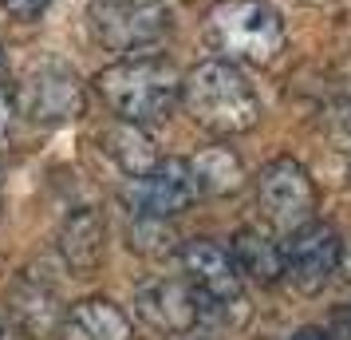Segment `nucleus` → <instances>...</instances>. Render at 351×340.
Here are the masks:
<instances>
[{
	"instance_id": "6e6552de",
	"label": "nucleus",
	"mask_w": 351,
	"mask_h": 340,
	"mask_svg": "<svg viewBox=\"0 0 351 340\" xmlns=\"http://www.w3.org/2000/svg\"><path fill=\"white\" fill-rule=\"evenodd\" d=\"M83 83L80 76L64 64H40L28 71V80L20 83V111L32 123H71L83 115Z\"/></svg>"
},
{
	"instance_id": "412c9836",
	"label": "nucleus",
	"mask_w": 351,
	"mask_h": 340,
	"mask_svg": "<svg viewBox=\"0 0 351 340\" xmlns=\"http://www.w3.org/2000/svg\"><path fill=\"white\" fill-rule=\"evenodd\" d=\"M343 328H348V337H351V313H348V317H343Z\"/></svg>"
},
{
	"instance_id": "ddd939ff",
	"label": "nucleus",
	"mask_w": 351,
	"mask_h": 340,
	"mask_svg": "<svg viewBox=\"0 0 351 340\" xmlns=\"http://www.w3.org/2000/svg\"><path fill=\"white\" fill-rule=\"evenodd\" d=\"M229 258L237 265V273L256 281V285L285 281V249L265 229H237V238L229 245Z\"/></svg>"
},
{
	"instance_id": "1a4fd4ad",
	"label": "nucleus",
	"mask_w": 351,
	"mask_h": 340,
	"mask_svg": "<svg viewBox=\"0 0 351 340\" xmlns=\"http://www.w3.org/2000/svg\"><path fill=\"white\" fill-rule=\"evenodd\" d=\"M285 249V277L296 285L300 293H319L335 273H339V253L343 242L332 226L324 222H308V226L292 229Z\"/></svg>"
},
{
	"instance_id": "f257e3e1",
	"label": "nucleus",
	"mask_w": 351,
	"mask_h": 340,
	"mask_svg": "<svg viewBox=\"0 0 351 340\" xmlns=\"http://www.w3.org/2000/svg\"><path fill=\"white\" fill-rule=\"evenodd\" d=\"M178 103L190 111V119L209 135H245L261 123V95L229 60H202L182 76Z\"/></svg>"
},
{
	"instance_id": "4468645a",
	"label": "nucleus",
	"mask_w": 351,
	"mask_h": 340,
	"mask_svg": "<svg viewBox=\"0 0 351 340\" xmlns=\"http://www.w3.org/2000/svg\"><path fill=\"white\" fill-rule=\"evenodd\" d=\"M64 340H134V324L107 297H87L67 313Z\"/></svg>"
},
{
	"instance_id": "423d86ee",
	"label": "nucleus",
	"mask_w": 351,
	"mask_h": 340,
	"mask_svg": "<svg viewBox=\"0 0 351 340\" xmlns=\"http://www.w3.org/2000/svg\"><path fill=\"white\" fill-rule=\"evenodd\" d=\"M91 24H95V36L107 48L134 56L138 48L170 32V12L158 0H95Z\"/></svg>"
},
{
	"instance_id": "6ab92c4d",
	"label": "nucleus",
	"mask_w": 351,
	"mask_h": 340,
	"mask_svg": "<svg viewBox=\"0 0 351 340\" xmlns=\"http://www.w3.org/2000/svg\"><path fill=\"white\" fill-rule=\"evenodd\" d=\"M0 340H28V332L16 324H0Z\"/></svg>"
},
{
	"instance_id": "7ed1b4c3",
	"label": "nucleus",
	"mask_w": 351,
	"mask_h": 340,
	"mask_svg": "<svg viewBox=\"0 0 351 340\" xmlns=\"http://www.w3.org/2000/svg\"><path fill=\"white\" fill-rule=\"evenodd\" d=\"M209 44L229 64H272L285 48V20L265 0H221L209 8Z\"/></svg>"
},
{
	"instance_id": "0eeeda50",
	"label": "nucleus",
	"mask_w": 351,
	"mask_h": 340,
	"mask_svg": "<svg viewBox=\"0 0 351 340\" xmlns=\"http://www.w3.org/2000/svg\"><path fill=\"white\" fill-rule=\"evenodd\" d=\"M119 198L134 218L166 222V218H178L197 194H193L190 174H186V159H158L146 174H134V179L123 182Z\"/></svg>"
},
{
	"instance_id": "9d476101",
	"label": "nucleus",
	"mask_w": 351,
	"mask_h": 340,
	"mask_svg": "<svg viewBox=\"0 0 351 340\" xmlns=\"http://www.w3.org/2000/svg\"><path fill=\"white\" fill-rule=\"evenodd\" d=\"M134 313L158 332H190L197 328V301H193L190 281L162 277L134 293Z\"/></svg>"
},
{
	"instance_id": "20e7f679",
	"label": "nucleus",
	"mask_w": 351,
	"mask_h": 340,
	"mask_svg": "<svg viewBox=\"0 0 351 340\" xmlns=\"http://www.w3.org/2000/svg\"><path fill=\"white\" fill-rule=\"evenodd\" d=\"M182 269L190 277L193 301H197V324L217 321L233 324L229 313L245 308V289H241V273L229 249H221L217 242H186L182 245Z\"/></svg>"
},
{
	"instance_id": "4be33fe9",
	"label": "nucleus",
	"mask_w": 351,
	"mask_h": 340,
	"mask_svg": "<svg viewBox=\"0 0 351 340\" xmlns=\"http://www.w3.org/2000/svg\"><path fill=\"white\" fill-rule=\"evenodd\" d=\"M0 71H4V52H0Z\"/></svg>"
},
{
	"instance_id": "dca6fc26",
	"label": "nucleus",
	"mask_w": 351,
	"mask_h": 340,
	"mask_svg": "<svg viewBox=\"0 0 351 340\" xmlns=\"http://www.w3.org/2000/svg\"><path fill=\"white\" fill-rule=\"evenodd\" d=\"M48 4H51V0H0V8H8V12L20 16V20H36Z\"/></svg>"
},
{
	"instance_id": "39448f33",
	"label": "nucleus",
	"mask_w": 351,
	"mask_h": 340,
	"mask_svg": "<svg viewBox=\"0 0 351 340\" xmlns=\"http://www.w3.org/2000/svg\"><path fill=\"white\" fill-rule=\"evenodd\" d=\"M256 206L280 234L316 222V182L296 159H272L256 174Z\"/></svg>"
},
{
	"instance_id": "f8f14e48",
	"label": "nucleus",
	"mask_w": 351,
	"mask_h": 340,
	"mask_svg": "<svg viewBox=\"0 0 351 340\" xmlns=\"http://www.w3.org/2000/svg\"><path fill=\"white\" fill-rule=\"evenodd\" d=\"M103 249H107V222L103 214L83 206V210L67 214L64 226H60V253L71 269L80 273H91L99 261H103Z\"/></svg>"
},
{
	"instance_id": "2eb2a0df",
	"label": "nucleus",
	"mask_w": 351,
	"mask_h": 340,
	"mask_svg": "<svg viewBox=\"0 0 351 340\" xmlns=\"http://www.w3.org/2000/svg\"><path fill=\"white\" fill-rule=\"evenodd\" d=\"M99 146H103V155L127 174H146L154 162H158V150H154V139L143 131V123H127V119H114L111 127L99 135Z\"/></svg>"
},
{
	"instance_id": "f03ea898",
	"label": "nucleus",
	"mask_w": 351,
	"mask_h": 340,
	"mask_svg": "<svg viewBox=\"0 0 351 340\" xmlns=\"http://www.w3.org/2000/svg\"><path fill=\"white\" fill-rule=\"evenodd\" d=\"M178 87L182 76L174 71V64L166 60H123V64L103 67L95 76V91L99 99L114 111V119L127 123H158L178 107Z\"/></svg>"
},
{
	"instance_id": "5701e85b",
	"label": "nucleus",
	"mask_w": 351,
	"mask_h": 340,
	"mask_svg": "<svg viewBox=\"0 0 351 340\" xmlns=\"http://www.w3.org/2000/svg\"><path fill=\"white\" fill-rule=\"evenodd\" d=\"M348 182H351V170H348Z\"/></svg>"
},
{
	"instance_id": "f3484780",
	"label": "nucleus",
	"mask_w": 351,
	"mask_h": 340,
	"mask_svg": "<svg viewBox=\"0 0 351 340\" xmlns=\"http://www.w3.org/2000/svg\"><path fill=\"white\" fill-rule=\"evenodd\" d=\"M12 115H16V99H12L8 87H0V139L8 135V127H12Z\"/></svg>"
},
{
	"instance_id": "9b49d317",
	"label": "nucleus",
	"mask_w": 351,
	"mask_h": 340,
	"mask_svg": "<svg viewBox=\"0 0 351 340\" xmlns=\"http://www.w3.org/2000/svg\"><path fill=\"white\" fill-rule=\"evenodd\" d=\"M186 174L197 198H221L237 194L245 186V162L233 146H206L193 159H186Z\"/></svg>"
},
{
	"instance_id": "a211bd4d",
	"label": "nucleus",
	"mask_w": 351,
	"mask_h": 340,
	"mask_svg": "<svg viewBox=\"0 0 351 340\" xmlns=\"http://www.w3.org/2000/svg\"><path fill=\"white\" fill-rule=\"evenodd\" d=\"M292 340H335V337L324 332V328H300V332H292Z\"/></svg>"
},
{
	"instance_id": "aec40b11",
	"label": "nucleus",
	"mask_w": 351,
	"mask_h": 340,
	"mask_svg": "<svg viewBox=\"0 0 351 340\" xmlns=\"http://www.w3.org/2000/svg\"><path fill=\"white\" fill-rule=\"evenodd\" d=\"M339 269H343L348 281H351V245H343V253H339Z\"/></svg>"
}]
</instances>
